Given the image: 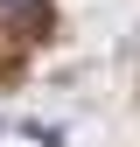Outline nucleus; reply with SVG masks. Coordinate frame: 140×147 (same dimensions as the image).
I'll return each mask as SVG.
<instances>
[{
	"instance_id": "nucleus-1",
	"label": "nucleus",
	"mask_w": 140,
	"mask_h": 147,
	"mask_svg": "<svg viewBox=\"0 0 140 147\" xmlns=\"http://www.w3.org/2000/svg\"><path fill=\"white\" fill-rule=\"evenodd\" d=\"M0 28L28 42H56V0H0Z\"/></svg>"
},
{
	"instance_id": "nucleus-2",
	"label": "nucleus",
	"mask_w": 140,
	"mask_h": 147,
	"mask_svg": "<svg viewBox=\"0 0 140 147\" xmlns=\"http://www.w3.org/2000/svg\"><path fill=\"white\" fill-rule=\"evenodd\" d=\"M21 133L42 140V147H63V126H49V119H21Z\"/></svg>"
}]
</instances>
